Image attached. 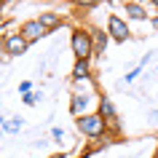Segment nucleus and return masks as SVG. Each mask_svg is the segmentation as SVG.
Wrapping results in <instances>:
<instances>
[{
  "label": "nucleus",
  "instance_id": "f257e3e1",
  "mask_svg": "<svg viewBox=\"0 0 158 158\" xmlns=\"http://www.w3.org/2000/svg\"><path fill=\"white\" fill-rule=\"evenodd\" d=\"M70 51H73L75 62H91V59H97L91 27H83V24L73 27V32H70Z\"/></svg>",
  "mask_w": 158,
  "mask_h": 158
},
{
  "label": "nucleus",
  "instance_id": "f03ea898",
  "mask_svg": "<svg viewBox=\"0 0 158 158\" xmlns=\"http://www.w3.org/2000/svg\"><path fill=\"white\" fill-rule=\"evenodd\" d=\"M75 129L91 142H99V139H107L110 137V123L99 115V113H89V115L75 118Z\"/></svg>",
  "mask_w": 158,
  "mask_h": 158
},
{
  "label": "nucleus",
  "instance_id": "7ed1b4c3",
  "mask_svg": "<svg viewBox=\"0 0 158 158\" xmlns=\"http://www.w3.org/2000/svg\"><path fill=\"white\" fill-rule=\"evenodd\" d=\"M97 107H99V97L97 94H73L70 97V115L73 118L97 113Z\"/></svg>",
  "mask_w": 158,
  "mask_h": 158
},
{
  "label": "nucleus",
  "instance_id": "20e7f679",
  "mask_svg": "<svg viewBox=\"0 0 158 158\" xmlns=\"http://www.w3.org/2000/svg\"><path fill=\"white\" fill-rule=\"evenodd\" d=\"M105 30L110 32L113 43H126V40H131V27H129V19L121 16V14H110Z\"/></svg>",
  "mask_w": 158,
  "mask_h": 158
},
{
  "label": "nucleus",
  "instance_id": "39448f33",
  "mask_svg": "<svg viewBox=\"0 0 158 158\" xmlns=\"http://www.w3.org/2000/svg\"><path fill=\"white\" fill-rule=\"evenodd\" d=\"M27 48H30V40H27L24 35L16 32H6L3 35V54H6V59H14V56H24Z\"/></svg>",
  "mask_w": 158,
  "mask_h": 158
},
{
  "label": "nucleus",
  "instance_id": "423d86ee",
  "mask_svg": "<svg viewBox=\"0 0 158 158\" xmlns=\"http://www.w3.org/2000/svg\"><path fill=\"white\" fill-rule=\"evenodd\" d=\"M105 121L110 123V134H121V121H118V110H115V102L110 99L107 94H99V107H97Z\"/></svg>",
  "mask_w": 158,
  "mask_h": 158
},
{
  "label": "nucleus",
  "instance_id": "0eeeda50",
  "mask_svg": "<svg viewBox=\"0 0 158 158\" xmlns=\"http://www.w3.org/2000/svg\"><path fill=\"white\" fill-rule=\"evenodd\" d=\"M19 35H24L27 40H30V46H32V43H40L43 38L48 35V30H46L38 19H27V22L19 24Z\"/></svg>",
  "mask_w": 158,
  "mask_h": 158
},
{
  "label": "nucleus",
  "instance_id": "6e6552de",
  "mask_svg": "<svg viewBox=\"0 0 158 158\" xmlns=\"http://www.w3.org/2000/svg\"><path fill=\"white\" fill-rule=\"evenodd\" d=\"M123 14L129 22H150L153 14H148L142 0H123Z\"/></svg>",
  "mask_w": 158,
  "mask_h": 158
},
{
  "label": "nucleus",
  "instance_id": "1a4fd4ad",
  "mask_svg": "<svg viewBox=\"0 0 158 158\" xmlns=\"http://www.w3.org/2000/svg\"><path fill=\"white\" fill-rule=\"evenodd\" d=\"M91 38H94V54H97V56H105L107 46L113 43L110 32L105 30V27H91Z\"/></svg>",
  "mask_w": 158,
  "mask_h": 158
},
{
  "label": "nucleus",
  "instance_id": "9d476101",
  "mask_svg": "<svg viewBox=\"0 0 158 158\" xmlns=\"http://www.w3.org/2000/svg\"><path fill=\"white\" fill-rule=\"evenodd\" d=\"M38 22H40L43 27H46V30H48V35L54 32V30H59V27L64 24V19H62V14H56V11H40V14H38Z\"/></svg>",
  "mask_w": 158,
  "mask_h": 158
},
{
  "label": "nucleus",
  "instance_id": "9b49d317",
  "mask_svg": "<svg viewBox=\"0 0 158 158\" xmlns=\"http://www.w3.org/2000/svg\"><path fill=\"white\" fill-rule=\"evenodd\" d=\"M91 78H94L91 62H73V70H70V83H75V81H91Z\"/></svg>",
  "mask_w": 158,
  "mask_h": 158
},
{
  "label": "nucleus",
  "instance_id": "f8f14e48",
  "mask_svg": "<svg viewBox=\"0 0 158 158\" xmlns=\"http://www.w3.org/2000/svg\"><path fill=\"white\" fill-rule=\"evenodd\" d=\"M22 129H24V118H19V115L3 118V131H6V134H19Z\"/></svg>",
  "mask_w": 158,
  "mask_h": 158
},
{
  "label": "nucleus",
  "instance_id": "ddd939ff",
  "mask_svg": "<svg viewBox=\"0 0 158 158\" xmlns=\"http://www.w3.org/2000/svg\"><path fill=\"white\" fill-rule=\"evenodd\" d=\"M73 86V94H97V81H75V83H70Z\"/></svg>",
  "mask_w": 158,
  "mask_h": 158
},
{
  "label": "nucleus",
  "instance_id": "4468645a",
  "mask_svg": "<svg viewBox=\"0 0 158 158\" xmlns=\"http://www.w3.org/2000/svg\"><path fill=\"white\" fill-rule=\"evenodd\" d=\"M102 0H70V6L73 8H78V11H91V8H97Z\"/></svg>",
  "mask_w": 158,
  "mask_h": 158
},
{
  "label": "nucleus",
  "instance_id": "2eb2a0df",
  "mask_svg": "<svg viewBox=\"0 0 158 158\" xmlns=\"http://www.w3.org/2000/svg\"><path fill=\"white\" fill-rule=\"evenodd\" d=\"M40 99H43V91H30V94H24V97H22V105H27V107H35Z\"/></svg>",
  "mask_w": 158,
  "mask_h": 158
},
{
  "label": "nucleus",
  "instance_id": "dca6fc26",
  "mask_svg": "<svg viewBox=\"0 0 158 158\" xmlns=\"http://www.w3.org/2000/svg\"><path fill=\"white\" fill-rule=\"evenodd\" d=\"M139 73H142V64L131 67V70H129V73L123 75V81H126V83H134V81H137V78H139Z\"/></svg>",
  "mask_w": 158,
  "mask_h": 158
},
{
  "label": "nucleus",
  "instance_id": "f3484780",
  "mask_svg": "<svg viewBox=\"0 0 158 158\" xmlns=\"http://www.w3.org/2000/svg\"><path fill=\"white\" fill-rule=\"evenodd\" d=\"M51 137H54V139H64V129H62V126H54V129H51Z\"/></svg>",
  "mask_w": 158,
  "mask_h": 158
},
{
  "label": "nucleus",
  "instance_id": "a211bd4d",
  "mask_svg": "<svg viewBox=\"0 0 158 158\" xmlns=\"http://www.w3.org/2000/svg\"><path fill=\"white\" fill-rule=\"evenodd\" d=\"M30 91H32V83H30V81H22V83H19V94L24 97V94H30Z\"/></svg>",
  "mask_w": 158,
  "mask_h": 158
},
{
  "label": "nucleus",
  "instance_id": "6ab92c4d",
  "mask_svg": "<svg viewBox=\"0 0 158 158\" xmlns=\"http://www.w3.org/2000/svg\"><path fill=\"white\" fill-rule=\"evenodd\" d=\"M150 27H153V30H156V32H158V14H156V16H153V19H150Z\"/></svg>",
  "mask_w": 158,
  "mask_h": 158
},
{
  "label": "nucleus",
  "instance_id": "aec40b11",
  "mask_svg": "<svg viewBox=\"0 0 158 158\" xmlns=\"http://www.w3.org/2000/svg\"><path fill=\"white\" fill-rule=\"evenodd\" d=\"M150 6H153V8H156V14H158V0H148Z\"/></svg>",
  "mask_w": 158,
  "mask_h": 158
},
{
  "label": "nucleus",
  "instance_id": "412c9836",
  "mask_svg": "<svg viewBox=\"0 0 158 158\" xmlns=\"http://www.w3.org/2000/svg\"><path fill=\"white\" fill-rule=\"evenodd\" d=\"M156 158H158V150H156Z\"/></svg>",
  "mask_w": 158,
  "mask_h": 158
}]
</instances>
